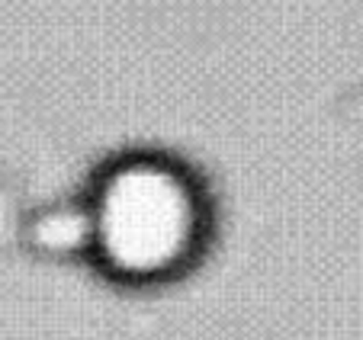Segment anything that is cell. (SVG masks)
<instances>
[{"label":"cell","mask_w":363,"mask_h":340,"mask_svg":"<svg viewBox=\"0 0 363 340\" xmlns=\"http://www.w3.org/2000/svg\"><path fill=\"white\" fill-rule=\"evenodd\" d=\"M29 244L45 257L94 254V215L90 203H55L29 218Z\"/></svg>","instance_id":"2"},{"label":"cell","mask_w":363,"mask_h":340,"mask_svg":"<svg viewBox=\"0 0 363 340\" xmlns=\"http://www.w3.org/2000/svg\"><path fill=\"white\" fill-rule=\"evenodd\" d=\"M87 203L94 257L123 283H164L184 273L209 234L203 183L184 161L161 151L110 161Z\"/></svg>","instance_id":"1"}]
</instances>
